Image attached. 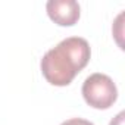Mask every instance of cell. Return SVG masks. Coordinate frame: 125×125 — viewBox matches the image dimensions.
I'll use <instances>...</instances> for the list:
<instances>
[{
    "label": "cell",
    "instance_id": "3957f363",
    "mask_svg": "<svg viewBox=\"0 0 125 125\" xmlns=\"http://www.w3.org/2000/svg\"><path fill=\"white\" fill-rule=\"evenodd\" d=\"M46 10L49 18L60 27L75 25L81 13V8L75 0H49Z\"/></svg>",
    "mask_w": 125,
    "mask_h": 125
},
{
    "label": "cell",
    "instance_id": "7a4b0ae2",
    "mask_svg": "<svg viewBox=\"0 0 125 125\" xmlns=\"http://www.w3.org/2000/svg\"><path fill=\"white\" fill-rule=\"evenodd\" d=\"M83 97L94 109H109L118 99V88L113 80L104 74H91L83 84Z\"/></svg>",
    "mask_w": 125,
    "mask_h": 125
},
{
    "label": "cell",
    "instance_id": "5b68a950",
    "mask_svg": "<svg viewBox=\"0 0 125 125\" xmlns=\"http://www.w3.org/2000/svg\"><path fill=\"white\" fill-rule=\"evenodd\" d=\"M124 118H125V113H124V112H119V113L110 121L109 125H124Z\"/></svg>",
    "mask_w": 125,
    "mask_h": 125
},
{
    "label": "cell",
    "instance_id": "6da1fadb",
    "mask_svg": "<svg viewBox=\"0 0 125 125\" xmlns=\"http://www.w3.org/2000/svg\"><path fill=\"white\" fill-rule=\"evenodd\" d=\"M90 57L91 49L85 38L68 37L43 56L40 68L47 83L65 87L87 66Z\"/></svg>",
    "mask_w": 125,
    "mask_h": 125
},
{
    "label": "cell",
    "instance_id": "277c9868",
    "mask_svg": "<svg viewBox=\"0 0 125 125\" xmlns=\"http://www.w3.org/2000/svg\"><path fill=\"white\" fill-rule=\"evenodd\" d=\"M60 125H94V124L87 121V119H83V118H72V119H68L65 122H62Z\"/></svg>",
    "mask_w": 125,
    "mask_h": 125
}]
</instances>
